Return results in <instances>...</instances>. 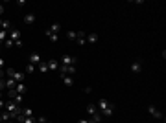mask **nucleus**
<instances>
[{"instance_id": "nucleus-1", "label": "nucleus", "mask_w": 166, "mask_h": 123, "mask_svg": "<svg viewBox=\"0 0 166 123\" xmlns=\"http://www.w3.org/2000/svg\"><path fill=\"white\" fill-rule=\"evenodd\" d=\"M4 110H6V112H9V114H13V116H19V114L22 112V107H19V105L13 101V99H7Z\"/></svg>"}, {"instance_id": "nucleus-2", "label": "nucleus", "mask_w": 166, "mask_h": 123, "mask_svg": "<svg viewBox=\"0 0 166 123\" xmlns=\"http://www.w3.org/2000/svg\"><path fill=\"white\" fill-rule=\"evenodd\" d=\"M6 75L11 77V79H15L17 83H24V79H26V74H24V72H15L13 68H7Z\"/></svg>"}, {"instance_id": "nucleus-3", "label": "nucleus", "mask_w": 166, "mask_h": 123, "mask_svg": "<svg viewBox=\"0 0 166 123\" xmlns=\"http://www.w3.org/2000/svg\"><path fill=\"white\" fill-rule=\"evenodd\" d=\"M61 66H74L76 64V57L74 55H70V53H65L63 57H61V63H59Z\"/></svg>"}, {"instance_id": "nucleus-4", "label": "nucleus", "mask_w": 166, "mask_h": 123, "mask_svg": "<svg viewBox=\"0 0 166 123\" xmlns=\"http://www.w3.org/2000/svg\"><path fill=\"white\" fill-rule=\"evenodd\" d=\"M28 63L30 64H39V63H42V59H41V55H39V52H33V53H30V57H28Z\"/></svg>"}, {"instance_id": "nucleus-5", "label": "nucleus", "mask_w": 166, "mask_h": 123, "mask_svg": "<svg viewBox=\"0 0 166 123\" xmlns=\"http://www.w3.org/2000/svg\"><path fill=\"white\" fill-rule=\"evenodd\" d=\"M7 39H11V41H19L20 39V29H17V28H13V29H11L9 33H7Z\"/></svg>"}, {"instance_id": "nucleus-6", "label": "nucleus", "mask_w": 166, "mask_h": 123, "mask_svg": "<svg viewBox=\"0 0 166 123\" xmlns=\"http://www.w3.org/2000/svg\"><path fill=\"white\" fill-rule=\"evenodd\" d=\"M76 42L80 44V46H83V44L87 42V33H85V31H77V37H76Z\"/></svg>"}, {"instance_id": "nucleus-7", "label": "nucleus", "mask_w": 166, "mask_h": 123, "mask_svg": "<svg viewBox=\"0 0 166 123\" xmlns=\"http://www.w3.org/2000/svg\"><path fill=\"white\" fill-rule=\"evenodd\" d=\"M148 112H150L153 118H157V119H161V118H162V114L157 110V107H155V105H150V107H148Z\"/></svg>"}, {"instance_id": "nucleus-8", "label": "nucleus", "mask_w": 166, "mask_h": 123, "mask_svg": "<svg viewBox=\"0 0 166 123\" xmlns=\"http://www.w3.org/2000/svg\"><path fill=\"white\" fill-rule=\"evenodd\" d=\"M61 81L65 86H74V77L72 75H61Z\"/></svg>"}, {"instance_id": "nucleus-9", "label": "nucleus", "mask_w": 166, "mask_h": 123, "mask_svg": "<svg viewBox=\"0 0 166 123\" xmlns=\"http://www.w3.org/2000/svg\"><path fill=\"white\" fill-rule=\"evenodd\" d=\"M48 70H50V72H57V70H59V63L55 61V59H50V61H48Z\"/></svg>"}, {"instance_id": "nucleus-10", "label": "nucleus", "mask_w": 166, "mask_h": 123, "mask_svg": "<svg viewBox=\"0 0 166 123\" xmlns=\"http://www.w3.org/2000/svg\"><path fill=\"white\" fill-rule=\"evenodd\" d=\"M131 72H133V74H140V72H142V63H140V61H135V63L131 64Z\"/></svg>"}, {"instance_id": "nucleus-11", "label": "nucleus", "mask_w": 166, "mask_h": 123, "mask_svg": "<svg viewBox=\"0 0 166 123\" xmlns=\"http://www.w3.org/2000/svg\"><path fill=\"white\" fill-rule=\"evenodd\" d=\"M4 85H6V90H13L17 81L15 79H11V77H7V79H4Z\"/></svg>"}, {"instance_id": "nucleus-12", "label": "nucleus", "mask_w": 166, "mask_h": 123, "mask_svg": "<svg viewBox=\"0 0 166 123\" xmlns=\"http://www.w3.org/2000/svg\"><path fill=\"white\" fill-rule=\"evenodd\" d=\"M100 41V35H98V33H89V35H87V42L89 44H96Z\"/></svg>"}, {"instance_id": "nucleus-13", "label": "nucleus", "mask_w": 166, "mask_h": 123, "mask_svg": "<svg viewBox=\"0 0 166 123\" xmlns=\"http://www.w3.org/2000/svg\"><path fill=\"white\" fill-rule=\"evenodd\" d=\"M96 107H98V112H102V110H105L109 107V101L107 99H100V101L96 103Z\"/></svg>"}, {"instance_id": "nucleus-14", "label": "nucleus", "mask_w": 166, "mask_h": 123, "mask_svg": "<svg viewBox=\"0 0 166 123\" xmlns=\"http://www.w3.org/2000/svg\"><path fill=\"white\" fill-rule=\"evenodd\" d=\"M113 108H115V105H113V103H109V107H107L105 110H102L100 114H102V116H105V118H109V116H113Z\"/></svg>"}, {"instance_id": "nucleus-15", "label": "nucleus", "mask_w": 166, "mask_h": 123, "mask_svg": "<svg viewBox=\"0 0 166 123\" xmlns=\"http://www.w3.org/2000/svg\"><path fill=\"white\" fill-rule=\"evenodd\" d=\"M96 112H98V107H96L94 103H89V105H87V114H89V116H94Z\"/></svg>"}, {"instance_id": "nucleus-16", "label": "nucleus", "mask_w": 166, "mask_h": 123, "mask_svg": "<svg viewBox=\"0 0 166 123\" xmlns=\"http://www.w3.org/2000/svg\"><path fill=\"white\" fill-rule=\"evenodd\" d=\"M24 118H33V108H30V107H22V112H20Z\"/></svg>"}, {"instance_id": "nucleus-17", "label": "nucleus", "mask_w": 166, "mask_h": 123, "mask_svg": "<svg viewBox=\"0 0 166 123\" xmlns=\"http://www.w3.org/2000/svg\"><path fill=\"white\" fill-rule=\"evenodd\" d=\"M15 90H17V94H24V92L28 90V86H26L24 83H17V85H15Z\"/></svg>"}, {"instance_id": "nucleus-18", "label": "nucleus", "mask_w": 166, "mask_h": 123, "mask_svg": "<svg viewBox=\"0 0 166 123\" xmlns=\"http://www.w3.org/2000/svg\"><path fill=\"white\" fill-rule=\"evenodd\" d=\"M44 35L48 37V41H50V42H57V39H59V37L55 35V33H52L50 29H46V31H44Z\"/></svg>"}, {"instance_id": "nucleus-19", "label": "nucleus", "mask_w": 166, "mask_h": 123, "mask_svg": "<svg viewBox=\"0 0 166 123\" xmlns=\"http://www.w3.org/2000/svg\"><path fill=\"white\" fill-rule=\"evenodd\" d=\"M37 70H39L41 74H46V72H50V70H48V63H44V61H42V63H39V64H37Z\"/></svg>"}, {"instance_id": "nucleus-20", "label": "nucleus", "mask_w": 166, "mask_h": 123, "mask_svg": "<svg viewBox=\"0 0 166 123\" xmlns=\"http://www.w3.org/2000/svg\"><path fill=\"white\" fill-rule=\"evenodd\" d=\"M33 22H35V15H33V13L24 15V24H33Z\"/></svg>"}, {"instance_id": "nucleus-21", "label": "nucleus", "mask_w": 166, "mask_h": 123, "mask_svg": "<svg viewBox=\"0 0 166 123\" xmlns=\"http://www.w3.org/2000/svg\"><path fill=\"white\" fill-rule=\"evenodd\" d=\"M0 29H4V31H11L13 28H11V24H9V20H2V26H0Z\"/></svg>"}, {"instance_id": "nucleus-22", "label": "nucleus", "mask_w": 166, "mask_h": 123, "mask_svg": "<svg viewBox=\"0 0 166 123\" xmlns=\"http://www.w3.org/2000/svg\"><path fill=\"white\" fill-rule=\"evenodd\" d=\"M6 39H7V31H4V29H0V48L4 46V42H6Z\"/></svg>"}, {"instance_id": "nucleus-23", "label": "nucleus", "mask_w": 166, "mask_h": 123, "mask_svg": "<svg viewBox=\"0 0 166 123\" xmlns=\"http://www.w3.org/2000/svg\"><path fill=\"white\" fill-rule=\"evenodd\" d=\"M59 29H61V26L57 24V22H54V24L50 26V31H52V33H55V35H57V33H59Z\"/></svg>"}, {"instance_id": "nucleus-24", "label": "nucleus", "mask_w": 166, "mask_h": 123, "mask_svg": "<svg viewBox=\"0 0 166 123\" xmlns=\"http://www.w3.org/2000/svg\"><path fill=\"white\" fill-rule=\"evenodd\" d=\"M33 72H35V66H33V64H30V63H28V64H26V70H24V74H30V75H31Z\"/></svg>"}, {"instance_id": "nucleus-25", "label": "nucleus", "mask_w": 166, "mask_h": 123, "mask_svg": "<svg viewBox=\"0 0 166 123\" xmlns=\"http://www.w3.org/2000/svg\"><path fill=\"white\" fill-rule=\"evenodd\" d=\"M13 101H15L19 107H22V101H24V99H22V94H17V96L13 97Z\"/></svg>"}, {"instance_id": "nucleus-26", "label": "nucleus", "mask_w": 166, "mask_h": 123, "mask_svg": "<svg viewBox=\"0 0 166 123\" xmlns=\"http://www.w3.org/2000/svg\"><path fill=\"white\" fill-rule=\"evenodd\" d=\"M76 37H77V31H68L66 33V39L68 41H76Z\"/></svg>"}, {"instance_id": "nucleus-27", "label": "nucleus", "mask_w": 166, "mask_h": 123, "mask_svg": "<svg viewBox=\"0 0 166 123\" xmlns=\"http://www.w3.org/2000/svg\"><path fill=\"white\" fill-rule=\"evenodd\" d=\"M4 46H6V48H13V46H15V42L11 41V39H6V42H4Z\"/></svg>"}, {"instance_id": "nucleus-28", "label": "nucleus", "mask_w": 166, "mask_h": 123, "mask_svg": "<svg viewBox=\"0 0 166 123\" xmlns=\"http://www.w3.org/2000/svg\"><path fill=\"white\" fill-rule=\"evenodd\" d=\"M22 123H37V118L33 116V118H24V121Z\"/></svg>"}, {"instance_id": "nucleus-29", "label": "nucleus", "mask_w": 166, "mask_h": 123, "mask_svg": "<svg viewBox=\"0 0 166 123\" xmlns=\"http://www.w3.org/2000/svg\"><path fill=\"white\" fill-rule=\"evenodd\" d=\"M92 121H96V123H100V121H102V114H100V112H96V114L92 116Z\"/></svg>"}, {"instance_id": "nucleus-30", "label": "nucleus", "mask_w": 166, "mask_h": 123, "mask_svg": "<svg viewBox=\"0 0 166 123\" xmlns=\"http://www.w3.org/2000/svg\"><path fill=\"white\" fill-rule=\"evenodd\" d=\"M4 88H6V85H4V79H0V92H4Z\"/></svg>"}, {"instance_id": "nucleus-31", "label": "nucleus", "mask_w": 166, "mask_h": 123, "mask_svg": "<svg viewBox=\"0 0 166 123\" xmlns=\"http://www.w3.org/2000/svg\"><path fill=\"white\" fill-rule=\"evenodd\" d=\"M37 123H46V118H44V116H41V118H37Z\"/></svg>"}, {"instance_id": "nucleus-32", "label": "nucleus", "mask_w": 166, "mask_h": 123, "mask_svg": "<svg viewBox=\"0 0 166 123\" xmlns=\"http://www.w3.org/2000/svg\"><path fill=\"white\" fill-rule=\"evenodd\" d=\"M15 46H17V48H20V46H22V39H19V41H15Z\"/></svg>"}, {"instance_id": "nucleus-33", "label": "nucleus", "mask_w": 166, "mask_h": 123, "mask_svg": "<svg viewBox=\"0 0 166 123\" xmlns=\"http://www.w3.org/2000/svg\"><path fill=\"white\" fill-rule=\"evenodd\" d=\"M4 64H6V61H4L2 57H0V70H2V68H4Z\"/></svg>"}, {"instance_id": "nucleus-34", "label": "nucleus", "mask_w": 166, "mask_h": 123, "mask_svg": "<svg viewBox=\"0 0 166 123\" xmlns=\"http://www.w3.org/2000/svg\"><path fill=\"white\" fill-rule=\"evenodd\" d=\"M77 123H89V119H85V118H81L80 121H77Z\"/></svg>"}, {"instance_id": "nucleus-35", "label": "nucleus", "mask_w": 166, "mask_h": 123, "mask_svg": "<svg viewBox=\"0 0 166 123\" xmlns=\"http://www.w3.org/2000/svg\"><path fill=\"white\" fill-rule=\"evenodd\" d=\"M2 13H4V6H2V4H0V15H2Z\"/></svg>"}, {"instance_id": "nucleus-36", "label": "nucleus", "mask_w": 166, "mask_h": 123, "mask_svg": "<svg viewBox=\"0 0 166 123\" xmlns=\"http://www.w3.org/2000/svg\"><path fill=\"white\" fill-rule=\"evenodd\" d=\"M0 79H4V70H0Z\"/></svg>"}, {"instance_id": "nucleus-37", "label": "nucleus", "mask_w": 166, "mask_h": 123, "mask_svg": "<svg viewBox=\"0 0 166 123\" xmlns=\"http://www.w3.org/2000/svg\"><path fill=\"white\" fill-rule=\"evenodd\" d=\"M89 123H96V121H92V119H89Z\"/></svg>"}, {"instance_id": "nucleus-38", "label": "nucleus", "mask_w": 166, "mask_h": 123, "mask_svg": "<svg viewBox=\"0 0 166 123\" xmlns=\"http://www.w3.org/2000/svg\"><path fill=\"white\" fill-rule=\"evenodd\" d=\"M0 26H2V18H0Z\"/></svg>"}, {"instance_id": "nucleus-39", "label": "nucleus", "mask_w": 166, "mask_h": 123, "mask_svg": "<svg viewBox=\"0 0 166 123\" xmlns=\"http://www.w3.org/2000/svg\"><path fill=\"white\" fill-rule=\"evenodd\" d=\"M0 99H2V92H0Z\"/></svg>"}, {"instance_id": "nucleus-40", "label": "nucleus", "mask_w": 166, "mask_h": 123, "mask_svg": "<svg viewBox=\"0 0 166 123\" xmlns=\"http://www.w3.org/2000/svg\"><path fill=\"white\" fill-rule=\"evenodd\" d=\"M0 114H2V110H0Z\"/></svg>"}, {"instance_id": "nucleus-41", "label": "nucleus", "mask_w": 166, "mask_h": 123, "mask_svg": "<svg viewBox=\"0 0 166 123\" xmlns=\"http://www.w3.org/2000/svg\"><path fill=\"white\" fill-rule=\"evenodd\" d=\"M46 123H50V121H46Z\"/></svg>"}, {"instance_id": "nucleus-42", "label": "nucleus", "mask_w": 166, "mask_h": 123, "mask_svg": "<svg viewBox=\"0 0 166 123\" xmlns=\"http://www.w3.org/2000/svg\"><path fill=\"white\" fill-rule=\"evenodd\" d=\"M0 123H2V121H0Z\"/></svg>"}]
</instances>
